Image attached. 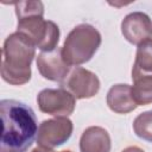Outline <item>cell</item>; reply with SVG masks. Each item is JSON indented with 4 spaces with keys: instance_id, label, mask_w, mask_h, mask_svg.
I'll return each mask as SVG.
<instances>
[{
    "instance_id": "cell-1",
    "label": "cell",
    "mask_w": 152,
    "mask_h": 152,
    "mask_svg": "<svg viewBox=\"0 0 152 152\" xmlns=\"http://www.w3.org/2000/svg\"><path fill=\"white\" fill-rule=\"evenodd\" d=\"M0 152H27L38 132L33 109L24 102L6 99L0 101Z\"/></svg>"
},
{
    "instance_id": "cell-2",
    "label": "cell",
    "mask_w": 152,
    "mask_h": 152,
    "mask_svg": "<svg viewBox=\"0 0 152 152\" xmlns=\"http://www.w3.org/2000/svg\"><path fill=\"white\" fill-rule=\"evenodd\" d=\"M13 5L18 18V32L26 34L42 52L58 48L59 27L51 20H44L42 1H19Z\"/></svg>"
},
{
    "instance_id": "cell-3",
    "label": "cell",
    "mask_w": 152,
    "mask_h": 152,
    "mask_svg": "<svg viewBox=\"0 0 152 152\" xmlns=\"http://www.w3.org/2000/svg\"><path fill=\"white\" fill-rule=\"evenodd\" d=\"M36 56V45L21 32L11 33L4 42L1 77L12 86H23L31 80V63Z\"/></svg>"
},
{
    "instance_id": "cell-4",
    "label": "cell",
    "mask_w": 152,
    "mask_h": 152,
    "mask_svg": "<svg viewBox=\"0 0 152 152\" xmlns=\"http://www.w3.org/2000/svg\"><path fill=\"white\" fill-rule=\"evenodd\" d=\"M101 42V33L95 26L90 24H80L69 32L63 43V59L70 66L84 64L96 53Z\"/></svg>"
},
{
    "instance_id": "cell-5",
    "label": "cell",
    "mask_w": 152,
    "mask_h": 152,
    "mask_svg": "<svg viewBox=\"0 0 152 152\" xmlns=\"http://www.w3.org/2000/svg\"><path fill=\"white\" fill-rule=\"evenodd\" d=\"M37 103L40 112L56 116L68 118L75 110L76 99L64 88H46L37 95Z\"/></svg>"
},
{
    "instance_id": "cell-6",
    "label": "cell",
    "mask_w": 152,
    "mask_h": 152,
    "mask_svg": "<svg viewBox=\"0 0 152 152\" xmlns=\"http://www.w3.org/2000/svg\"><path fill=\"white\" fill-rule=\"evenodd\" d=\"M74 125L68 118H53L40 122L37 132V145L42 148L53 150L66 142L72 134Z\"/></svg>"
},
{
    "instance_id": "cell-7",
    "label": "cell",
    "mask_w": 152,
    "mask_h": 152,
    "mask_svg": "<svg viewBox=\"0 0 152 152\" xmlns=\"http://www.w3.org/2000/svg\"><path fill=\"white\" fill-rule=\"evenodd\" d=\"M62 88L66 89L74 95L75 99H90L94 97L100 90V80L90 70L81 66H75L70 70L66 78L61 83Z\"/></svg>"
},
{
    "instance_id": "cell-8",
    "label": "cell",
    "mask_w": 152,
    "mask_h": 152,
    "mask_svg": "<svg viewBox=\"0 0 152 152\" xmlns=\"http://www.w3.org/2000/svg\"><path fill=\"white\" fill-rule=\"evenodd\" d=\"M121 33L128 43L139 45L152 39V21L144 12H132L122 19Z\"/></svg>"
},
{
    "instance_id": "cell-9",
    "label": "cell",
    "mask_w": 152,
    "mask_h": 152,
    "mask_svg": "<svg viewBox=\"0 0 152 152\" xmlns=\"http://www.w3.org/2000/svg\"><path fill=\"white\" fill-rule=\"evenodd\" d=\"M37 69L45 80L58 83H62L70 72V65L63 59L62 48L40 52L37 57Z\"/></svg>"
},
{
    "instance_id": "cell-10",
    "label": "cell",
    "mask_w": 152,
    "mask_h": 152,
    "mask_svg": "<svg viewBox=\"0 0 152 152\" xmlns=\"http://www.w3.org/2000/svg\"><path fill=\"white\" fill-rule=\"evenodd\" d=\"M106 101L109 109L118 114H127L138 107L132 97L131 86L124 83L112 86L107 93Z\"/></svg>"
},
{
    "instance_id": "cell-11",
    "label": "cell",
    "mask_w": 152,
    "mask_h": 152,
    "mask_svg": "<svg viewBox=\"0 0 152 152\" xmlns=\"http://www.w3.org/2000/svg\"><path fill=\"white\" fill-rule=\"evenodd\" d=\"M112 141L109 133L100 126L86 128L80 139L81 152H110Z\"/></svg>"
},
{
    "instance_id": "cell-12",
    "label": "cell",
    "mask_w": 152,
    "mask_h": 152,
    "mask_svg": "<svg viewBox=\"0 0 152 152\" xmlns=\"http://www.w3.org/2000/svg\"><path fill=\"white\" fill-rule=\"evenodd\" d=\"M132 97L138 106L152 103V74L132 75Z\"/></svg>"
},
{
    "instance_id": "cell-13",
    "label": "cell",
    "mask_w": 152,
    "mask_h": 152,
    "mask_svg": "<svg viewBox=\"0 0 152 152\" xmlns=\"http://www.w3.org/2000/svg\"><path fill=\"white\" fill-rule=\"evenodd\" d=\"M134 74H152V39L138 45L132 68V75Z\"/></svg>"
},
{
    "instance_id": "cell-14",
    "label": "cell",
    "mask_w": 152,
    "mask_h": 152,
    "mask_svg": "<svg viewBox=\"0 0 152 152\" xmlns=\"http://www.w3.org/2000/svg\"><path fill=\"white\" fill-rule=\"evenodd\" d=\"M135 135L147 142H152V109L140 113L133 121Z\"/></svg>"
},
{
    "instance_id": "cell-15",
    "label": "cell",
    "mask_w": 152,
    "mask_h": 152,
    "mask_svg": "<svg viewBox=\"0 0 152 152\" xmlns=\"http://www.w3.org/2000/svg\"><path fill=\"white\" fill-rule=\"evenodd\" d=\"M121 152H145V151L138 146H128L125 150H122Z\"/></svg>"
},
{
    "instance_id": "cell-16",
    "label": "cell",
    "mask_w": 152,
    "mask_h": 152,
    "mask_svg": "<svg viewBox=\"0 0 152 152\" xmlns=\"http://www.w3.org/2000/svg\"><path fill=\"white\" fill-rule=\"evenodd\" d=\"M32 152H56L53 150H48V148H42V147H36L32 150ZM61 152H71L69 150H65V151H61Z\"/></svg>"
}]
</instances>
